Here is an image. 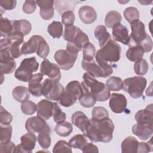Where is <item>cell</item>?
<instances>
[{"mask_svg":"<svg viewBox=\"0 0 153 153\" xmlns=\"http://www.w3.org/2000/svg\"><path fill=\"white\" fill-rule=\"evenodd\" d=\"M139 142L133 136H128L121 143L122 152H137Z\"/></svg>","mask_w":153,"mask_h":153,"instance_id":"27","label":"cell"},{"mask_svg":"<svg viewBox=\"0 0 153 153\" xmlns=\"http://www.w3.org/2000/svg\"><path fill=\"white\" fill-rule=\"evenodd\" d=\"M143 48L139 45H133L126 52V57L131 62H136L142 58L144 54Z\"/></svg>","mask_w":153,"mask_h":153,"instance_id":"28","label":"cell"},{"mask_svg":"<svg viewBox=\"0 0 153 153\" xmlns=\"http://www.w3.org/2000/svg\"><path fill=\"white\" fill-rule=\"evenodd\" d=\"M123 14L124 18L130 23L139 19V11L136 7H129L126 8L123 12Z\"/></svg>","mask_w":153,"mask_h":153,"instance_id":"41","label":"cell"},{"mask_svg":"<svg viewBox=\"0 0 153 153\" xmlns=\"http://www.w3.org/2000/svg\"><path fill=\"white\" fill-rule=\"evenodd\" d=\"M39 67V63L35 57L24 59L20 66L16 69L14 76L18 80L26 82L31 79L33 72H36Z\"/></svg>","mask_w":153,"mask_h":153,"instance_id":"5","label":"cell"},{"mask_svg":"<svg viewBox=\"0 0 153 153\" xmlns=\"http://www.w3.org/2000/svg\"><path fill=\"white\" fill-rule=\"evenodd\" d=\"M89 42L88 35L85 33L79 27H77L76 30L71 41V43L73 44L79 51L83 48L84 45Z\"/></svg>","mask_w":153,"mask_h":153,"instance_id":"25","label":"cell"},{"mask_svg":"<svg viewBox=\"0 0 153 153\" xmlns=\"http://www.w3.org/2000/svg\"><path fill=\"white\" fill-rule=\"evenodd\" d=\"M86 137L84 134H76L69 140V143L72 148L82 150V148L87 143Z\"/></svg>","mask_w":153,"mask_h":153,"instance_id":"36","label":"cell"},{"mask_svg":"<svg viewBox=\"0 0 153 153\" xmlns=\"http://www.w3.org/2000/svg\"><path fill=\"white\" fill-rule=\"evenodd\" d=\"M92 118L95 120H103L109 117V113L106 109L102 106H96L93 109Z\"/></svg>","mask_w":153,"mask_h":153,"instance_id":"46","label":"cell"},{"mask_svg":"<svg viewBox=\"0 0 153 153\" xmlns=\"http://www.w3.org/2000/svg\"><path fill=\"white\" fill-rule=\"evenodd\" d=\"M82 151L84 153H87V152H99V149L97 146L94 145L92 143L87 142L84 146L82 149Z\"/></svg>","mask_w":153,"mask_h":153,"instance_id":"57","label":"cell"},{"mask_svg":"<svg viewBox=\"0 0 153 153\" xmlns=\"http://www.w3.org/2000/svg\"><path fill=\"white\" fill-rule=\"evenodd\" d=\"M12 95L15 100L19 102H23L29 99L30 92L26 87L19 85L13 90Z\"/></svg>","mask_w":153,"mask_h":153,"instance_id":"29","label":"cell"},{"mask_svg":"<svg viewBox=\"0 0 153 153\" xmlns=\"http://www.w3.org/2000/svg\"><path fill=\"white\" fill-rule=\"evenodd\" d=\"M82 87L91 93L97 101L104 102L110 97V90L106 85L87 73L83 75V81L81 82Z\"/></svg>","mask_w":153,"mask_h":153,"instance_id":"3","label":"cell"},{"mask_svg":"<svg viewBox=\"0 0 153 153\" xmlns=\"http://www.w3.org/2000/svg\"><path fill=\"white\" fill-rule=\"evenodd\" d=\"M133 133L140 139L146 140L148 139L153 133V125L136 124L132 127Z\"/></svg>","mask_w":153,"mask_h":153,"instance_id":"20","label":"cell"},{"mask_svg":"<svg viewBox=\"0 0 153 153\" xmlns=\"http://www.w3.org/2000/svg\"><path fill=\"white\" fill-rule=\"evenodd\" d=\"M37 140L39 145L43 149H48L51 145V137L49 133L42 132L39 133Z\"/></svg>","mask_w":153,"mask_h":153,"instance_id":"47","label":"cell"},{"mask_svg":"<svg viewBox=\"0 0 153 153\" xmlns=\"http://www.w3.org/2000/svg\"><path fill=\"white\" fill-rule=\"evenodd\" d=\"M12 30V21H10L7 18L2 17L1 14L0 20V32L1 38L8 37L11 33Z\"/></svg>","mask_w":153,"mask_h":153,"instance_id":"35","label":"cell"},{"mask_svg":"<svg viewBox=\"0 0 153 153\" xmlns=\"http://www.w3.org/2000/svg\"><path fill=\"white\" fill-rule=\"evenodd\" d=\"M127 100L122 94L112 93L109 101V106L111 111L116 114L123 112L127 107Z\"/></svg>","mask_w":153,"mask_h":153,"instance_id":"13","label":"cell"},{"mask_svg":"<svg viewBox=\"0 0 153 153\" xmlns=\"http://www.w3.org/2000/svg\"><path fill=\"white\" fill-rule=\"evenodd\" d=\"M81 65L82 69L93 77L106 78L109 76L113 72L111 65H100L94 59L89 61L82 59Z\"/></svg>","mask_w":153,"mask_h":153,"instance_id":"6","label":"cell"},{"mask_svg":"<svg viewBox=\"0 0 153 153\" xmlns=\"http://www.w3.org/2000/svg\"><path fill=\"white\" fill-rule=\"evenodd\" d=\"M48 33L53 38H60L63 33V25L59 21H53L47 27Z\"/></svg>","mask_w":153,"mask_h":153,"instance_id":"34","label":"cell"},{"mask_svg":"<svg viewBox=\"0 0 153 153\" xmlns=\"http://www.w3.org/2000/svg\"><path fill=\"white\" fill-rule=\"evenodd\" d=\"M41 73L43 75L48 76L50 79L56 81H59L61 78V72L60 68L56 64L51 63L48 59H45L41 64Z\"/></svg>","mask_w":153,"mask_h":153,"instance_id":"12","label":"cell"},{"mask_svg":"<svg viewBox=\"0 0 153 153\" xmlns=\"http://www.w3.org/2000/svg\"><path fill=\"white\" fill-rule=\"evenodd\" d=\"M0 66L1 75L11 74L16 68L14 59L11 56L8 48H0Z\"/></svg>","mask_w":153,"mask_h":153,"instance_id":"10","label":"cell"},{"mask_svg":"<svg viewBox=\"0 0 153 153\" xmlns=\"http://www.w3.org/2000/svg\"><path fill=\"white\" fill-rule=\"evenodd\" d=\"M65 91L74 96L77 100L82 93V87L81 84L78 81H72L66 86Z\"/></svg>","mask_w":153,"mask_h":153,"instance_id":"30","label":"cell"},{"mask_svg":"<svg viewBox=\"0 0 153 153\" xmlns=\"http://www.w3.org/2000/svg\"><path fill=\"white\" fill-rule=\"evenodd\" d=\"M13 128L10 124L4 125L1 124L0 126V134L1 143L6 142L8 140H10L12 136Z\"/></svg>","mask_w":153,"mask_h":153,"instance_id":"43","label":"cell"},{"mask_svg":"<svg viewBox=\"0 0 153 153\" xmlns=\"http://www.w3.org/2000/svg\"><path fill=\"white\" fill-rule=\"evenodd\" d=\"M42 84V95L50 100H59L65 91L63 85L59 81L51 79H45Z\"/></svg>","mask_w":153,"mask_h":153,"instance_id":"7","label":"cell"},{"mask_svg":"<svg viewBox=\"0 0 153 153\" xmlns=\"http://www.w3.org/2000/svg\"><path fill=\"white\" fill-rule=\"evenodd\" d=\"M36 2L40 8L41 17L45 20H50L54 16V1L53 0H38Z\"/></svg>","mask_w":153,"mask_h":153,"instance_id":"16","label":"cell"},{"mask_svg":"<svg viewBox=\"0 0 153 153\" xmlns=\"http://www.w3.org/2000/svg\"><path fill=\"white\" fill-rule=\"evenodd\" d=\"M16 147L14 143L11 141L8 140L6 142L1 143L0 144V152L1 153H10L13 152V151Z\"/></svg>","mask_w":153,"mask_h":153,"instance_id":"53","label":"cell"},{"mask_svg":"<svg viewBox=\"0 0 153 153\" xmlns=\"http://www.w3.org/2000/svg\"><path fill=\"white\" fill-rule=\"evenodd\" d=\"M83 60L89 61L94 59L96 55V48L91 42H87L82 48Z\"/></svg>","mask_w":153,"mask_h":153,"instance_id":"40","label":"cell"},{"mask_svg":"<svg viewBox=\"0 0 153 153\" xmlns=\"http://www.w3.org/2000/svg\"><path fill=\"white\" fill-rule=\"evenodd\" d=\"M78 54H74L66 50H59L54 56V60L60 69L65 71L71 69L75 64Z\"/></svg>","mask_w":153,"mask_h":153,"instance_id":"8","label":"cell"},{"mask_svg":"<svg viewBox=\"0 0 153 153\" xmlns=\"http://www.w3.org/2000/svg\"><path fill=\"white\" fill-rule=\"evenodd\" d=\"M149 142H139L137 152L147 153L152 151V144L151 140Z\"/></svg>","mask_w":153,"mask_h":153,"instance_id":"54","label":"cell"},{"mask_svg":"<svg viewBox=\"0 0 153 153\" xmlns=\"http://www.w3.org/2000/svg\"><path fill=\"white\" fill-rule=\"evenodd\" d=\"M76 100L77 99L74 96L66 91H64L59 100V102L60 105L67 108L74 105Z\"/></svg>","mask_w":153,"mask_h":153,"instance_id":"42","label":"cell"},{"mask_svg":"<svg viewBox=\"0 0 153 153\" xmlns=\"http://www.w3.org/2000/svg\"><path fill=\"white\" fill-rule=\"evenodd\" d=\"M36 136L34 133L28 132L20 137L21 146L25 153H31L34 149L36 142Z\"/></svg>","mask_w":153,"mask_h":153,"instance_id":"23","label":"cell"},{"mask_svg":"<svg viewBox=\"0 0 153 153\" xmlns=\"http://www.w3.org/2000/svg\"><path fill=\"white\" fill-rule=\"evenodd\" d=\"M78 100L80 105L84 108H91L93 106L97 101L94 97L83 87L82 93L79 97Z\"/></svg>","mask_w":153,"mask_h":153,"instance_id":"31","label":"cell"},{"mask_svg":"<svg viewBox=\"0 0 153 153\" xmlns=\"http://www.w3.org/2000/svg\"><path fill=\"white\" fill-rule=\"evenodd\" d=\"M43 74L36 73L33 74L31 79L28 83V90L29 92L35 97H40L42 96V84L41 81L43 78Z\"/></svg>","mask_w":153,"mask_h":153,"instance_id":"17","label":"cell"},{"mask_svg":"<svg viewBox=\"0 0 153 153\" xmlns=\"http://www.w3.org/2000/svg\"><path fill=\"white\" fill-rule=\"evenodd\" d=\"M55 102L46 99H42L37 103V115L44 119L49 120L52 116Z\"/></svg>","mask_w":153,"mask_h":153,"instance_id":"14","label":"cell"},{"mask_svg":"<svg viewBox=\"0 0 153 153\" xmlns=\"http://www.w3.org/2000/svg\"><path fill=\"white\" fill-rule=\"evenodd\" d=\"M25 128L28 132L32 133L51 132V128L45 120L38 115L29 118L26 121Z\"/></svg>","mask_w":153,"mask_h":153,"instance_id":"9","label":"cell"},{"mask_svg":"<svg viewBox=\"0 0 153 153\" xmlns=\"http://www.w3.org/2000/svg\"><path fill=\"white\" fill-rule=\"evenodd\" d=\"M55 132L60 136L66 137L70 135L73 131V127L71 123L68 121H63L57 124L54 128Z\"/></svg>","mask_w":153,"mask_h":153,"instance_id":"33","label":"cell"},{"mask_svg":"<svg viewBox=\"0 0 153 153\" xmlns=\"http://www.w3.org/2000/svg\"><path fill=\"white\" fill-rule=\"evenodd\" d=\"M53 152L54 153L57 152H72V147L69 145V142L65 140H60L58 141L53 147Z\"/></svg>","mask_w":153,"mask_h":153,"instance_id":"44","label":"cell"},{"mask_svg":"<svg viewBox=\"0 0 153 153\" xmlns=\"http://www.w3.org/2000/svg\"><path fill=\"white\" fill-rule=\"evenodd\" d=\"M21 109L25 115H33L37 109V105L30 100H26L22 102Z\"/></svg>","mask_w":153,"mask_h":153,"instance_id":"45","label":"cell"},{"mask_svg":"<svg viewBox=\"0 0 153 153\" xmlns=\"http://www.w3.org/2000/svg\"><path fill=\"white\" fill-rule=\"evenodd\" d=\"M121 48L114 40L111 39L103 47L99 49L96 55V61L102 66L116 63L120 59Z\"/></svg>","mask_w":153,"mask_h":153,"instance_id":"2","label":"cell"},{"mask_svg":"<svg viewBox=\"0 0 153 153\" xmlns=\"http://www.w3.org/2000/svg\"><path fill=\"white\" fill-rule=\"evenodd\" d=\"M13 121V115L8 112L2 106H1L0 110V123L1 124H10Z\"/></svg>","mask_w":153,"mask_h":153,"instance_id":"50","label":"cell"},{"mask_svg":"<svg viewBox=\"0 0 153 153\" xmlns=\"http://www.w3.org/2000/svg\"><path fill=\"white\" fill-rule=\"evenodd\" d=\"M78 14L80 20L87 25L94 23L97 19V13L95 10L88 5H84L80 7Z\"/></svg>","mask_w":153,"mask_h":153,"instance_id":"19","label":"cell"},{"mask_svg":"<svg viewBox=\"0 0 153 153\" xmlns=\"http://www.w3.org/2000/svg\"><path fill=\"white\" fill-rule=\"evenodd\" d=\"M130 27L131 32L130 37L134 42L133 45H139L148 35L145 25L142 21L136 20L130 23Z\"/></svg>","mask_w":153,"mask_h":153,"instance_id":"11","label":"cell"},{"mask_svg":"<svg viewBox=\"0 0 153 153\" xmlns=\"http://www.w3.org/2000/svg\"><path fill=\"white\" fill-rule=\"evenodd\" d=\"M139 45H140L143 48L145 53L150 52L152 50L153 47L152 40L151 37L148 35L146 38Z\"/></svg>","mask_w":153,"mask_h":153,"instance_id":"56","label":"cell"},{"mask_svg":"<svg viewBox=\"0 0 153 153\" xmlns=\"http://www.w3.org/2000/svg\"><path fill=\"white\" fill-rule=\"evenodd\" d=\"M13 30L12 32H16L25 36L29 34L32 30V25L28 20L26 19H21L19 20H15L12 21ZM11 32V33H12Z\"/></svg>","mask_w":153,"mask_h":153,"instance_id":"22","label":"cell"},{"mask_svg":"<svg viewBox=\"0 0 153 153\" xmlns=\"http://www.w3.org/2000/svg\"><path fill=\"white\" fill-rule=\"evenodd\" d=\"M94 35L98 40L99 45L100 48L103 47L111 39L110 33L108 32L106 27L103 25L97 26L94 30Z\"/></svg>","mask_w":153,"mask_h":153,"instance_id":"24","label":"cell"},{"mask_svg":"<svg viewBox=\"0 0 153 153\" xmlns=\"http://www.w3.org/2000/svg\"><path fill=\"white\" fill-rule=\"evenodd\" d=\"M106 85L110 91H118L123 89V81L120 77L111 76L106 81Z\"/></svg>","mask_w":153,"mask_h":153,"instance_id":"37","label":"cell"},{"mask_svg":"<svg viewBox=\"0 0 153 153\" xmlns=\"http://www.w3.org/2000/svg\"><path fill=\"white\" fill-rule=\"evenodd\" d=\"M17 1L14 0H1L0 6L4 10H12L16 7Z\"/></svg>","mask_w":153,"mask_h":153,"instance_id":"55","label":"cell"},{"mask_svg":"<svg viewBox=\"0 0 153 153\" xmlns=\"http://www.w3.org/2000/svg\"><path fill=\"white\" fill-rule=\"evenodd\" d=\"M36 5L35 1H25L22 7L23 11L26 14H32L35 11Z\"/></svg>","mask_w":153,"mask_h":153,"instance_id":"52","label":"cell"},{"mask_svg":"<svg viewBox=\"0 0 153 153\" xmlns=\"http://www.w3.org/2000/svg\"><path fill=\"white\" fill-rule=\"evenodd\" d=\"M55 8L61 14L67 11H72L75 6V2L71 1H56Z\"/></svg>","mask_w":153,"mask_h":153,"instance_id":"38","label":"cell"},{"mask_svg":"<svg viewBox=\"0 0 153 153\" xmlns=\"http://www.w3.org/2000/svg\"><path fill=\"white\" fill-rule=\"evenodd\" d=\"M112 28L114 40L124 45H128L130 42V37L127 28L120 23L116 24Z\"/></svg>","mask_w":153,"mask_h":153,"instance_id":"15","label":"cell"},{"mask_svg":"<svg viewBox=\"0 0 153 153\" xmlns=\"http://www.w3.org/2000/svg\"><path fill=\"white\" fill-rule=\"evenodd\" d=\"M147 84L146 79L143 76H135L123 81V89L133 99L142 96Z\"/></svg>","mask_w":153,"mask_h":153,"instance_id":"4","label":"cell"},{"mask_svg":"<svg viewBox=\"0 0 153 153\" xmlns=\"http://www.w3.org/2000/svg\"><path fill=\"white\" fill-rule=\"evenodd\" d=\"M133 68L137 75H144L147 73L149 69V65L146 60L142 58L135 62Z\"/></svg>","mask_w":153,"mask_h":153,"instance_id":"39","label":"cell"},{"mask_svg":"<svg viewBox=\"0 0 153 153\" xmlns=\"http://www.w3.org/2000/svg\"><path fill=\"white\" fill-rule=\"evenodd\" d=\"M36 53L39 57L42 59H45L48 55L50 53V47L44 38L41 40Z\"/></svg>","mask_w":153,"mask_h":153,"instance_id":"48","label":"cell"},{"mask_svg":"<svg viewBox=\"0 0 153 153\" xmlns=\"http://www.w3.org/2000/svg\"><path fill=\"white\" fill-rule=\"evenodd\" d=\"M43 38L41 35H33L26 42H25L22 46V52L23 54H30L36 52L39 42Z\"/></svg>","mask_w":153,"mask_h":153,"instance_id":"21","label":"cell"},{"mask_svg":"<svg viewBox=\"0 0 153 153\" xmlns=\"http://www.w3.org/2000/svg\"><path fill=\"white\" fill-rule=\"evenodd\" d=\"M122 20V16L117 11L112 10L109 11L105 19V24L108 27H112L117 23H120Z\"/></svg>","mask_w":153,"mask_h":153,"instance_id":"32","label":"cell"},{"mask_svg":"<svg viewBox=\"0 0 153 153\" xmlns=\"http://www.w3.org/2000/svg\"><path fill=\"white\" fill-rule=\"evenodd\" d=\"M114 124L108 117L103 120H89L83 134L90 140L94 142L108 143L113 138Z\"/></svg>","mask_w":153,"mask_h":153,"instance_id":"1","label":"cell"},{"mask_svg":"<svg viewBox=\"0 0 153 153\" xmlns=\"http://www.w3.org/2000/svg\"><path fill=\"white\" fill-rule=\"evenodd\" d=\"M53 118L54 121L57 123H60L65 121L66 118V114L62 111L60 106L56 103H54V108L53 113Z\"/></svg>","mask_w":153,"mask_h":153,"instance_id":"49","label":"cell"},{"mask_svg":"<svg viewBox=\"0 0 153 153\" xmlns=\"http://www.w3.org/2000/svg\"><path fill=\"white\" fill-rule=\"evenodd\" d=\"M152 104L148 105L145 109L138 111L134 116L137 124L153 125Z\"/></svg>","mask_w":153,"mask_h":153,"instance_id":"18","label":"cell"},{"mask_svg":"<svg viewBox=\"0 0 153 153\" xmlns=\"http://www.w3.org/2000/svg\"><path fill=\"white\" fill-rule=\"evenodd\" d=\"M71 121L74 126L82 131L88 124L89 119L82 111H76L72 114Z\"/></svg>","mask_w":153,"mask_h":153,"instance_id":"26","label":"cell"},{"mask_svg":"<svg viewBox=\"0 0 153 153\" xmlns=\"http://www.w3.org/2000/svg\"><path fill=\"white\" fill-rule=\"evenodd\" d=\"M75 15L72 11H67L62 14V23L65 26L72 25L75 22Z\"/></svg>","mask_w":153,"mask_h":153,"instance_id":"51","label":"cell"}]
</instances>
